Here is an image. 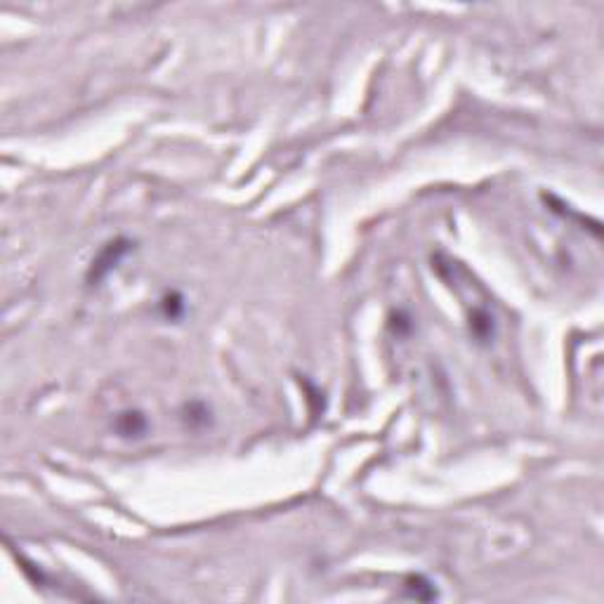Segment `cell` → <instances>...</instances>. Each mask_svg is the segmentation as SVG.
Returning a JSON list of instances; mask_svg holds the SVG:
<instances>
[{"mask_svg":"<svg viewBox=\"0 0 604 604\" xmlns=\"http://www.w3.org/2000/svg\"><path fill=\"white\" fill-rule=\"evenodd\" d=\"M128 253V243L125 241H116V243H109L106 248L99 253V257L92 262V276L95 278H102L106 271L111 267H116V262Z\"/></svg>","mask_w":604,"mask_h":604,"instance_id":"1","label":"cell"},{"mask_svg":"<svg viewBox=\"0 0 604 604\" xmlns=\"http://www.w3.org/2000/svg\"><path fill=\"white\" fill-rule=\"evenodd\" d=\"M144 428H147V423H144V418L139 413H125L121 416V420H118V430H121L123 435H132V437H139L144 432Z\"/></svg>","mask_w":604,"mask_h":604,"instance_id":"2","label":"cell"}]
</instances>
